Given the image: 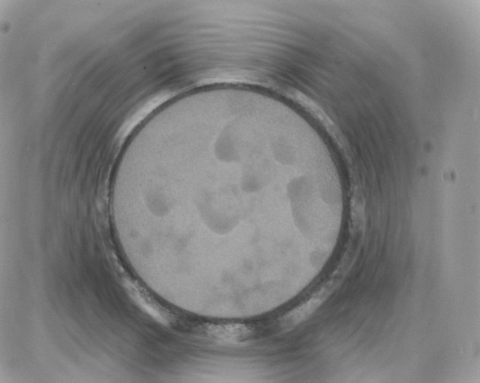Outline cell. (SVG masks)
Instances as JSON below:
<instances>
[{
    "mask_svg": "<svg viewBox=\"0 0 480 383\" xmlns=\"http://www.w3.org/2000/svg\"><path fill=\"white\" fill-rule=\"evenodd\" d=\"M131 298L139 306L144 312L154 318L155 320L164 325L169 324L170 316L166 310L160 307L149 295L145 294L133 284H130L127 289Z\"/></svg>",
    "mask_w": 480,
    "mask_h": 383,
    "instance_id": "6da1fadb",
    "label": "cell"
},
{
    "mask_svg": "<svg viewBox=\"0 0 480 383\" xmlns=\"http://www.w3.org/2000/svg\"><path fill=\"white\" fill-rule=\"evenodd\" d=\"M248 331V329L241 325H223L214 327L210 333L219 340L234 342L245 337Z\"/></svg>",
    "mask_w": 480,
    "mask_h": 383,
    "instance_id": "7a4b0ae2",
    "label": "cell"
}]
</instances>
